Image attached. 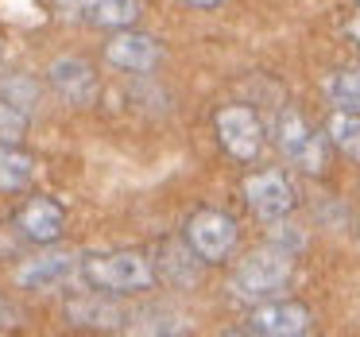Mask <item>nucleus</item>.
Wrapping results in <instances>:
<instances>
[{"instance_id": "obj_2", "label": "nucleus", "mask_w": 360, "mask_h": 337, "mask_svg": "<svg viewBox=\"0 0 360 337\" xmlns=\"http://www.w3.org/2000/svg\"><path fill=\"white\" fill-rule=\"evenodd\" d=\"M290 279V256L279 248H264V252H252L233 275V287L240 298H267Z\"/></svg>"}, {"instance_id": "obj_16", "label": "nucleus", "mask_w": 360, "mask_h": 337, "mask_svg": "<svg viewBox=\"0 0 360 337\" xmlns=\"http://www.w3.org/2000/svg\"><path fill=\"white\" fill-rule=\"evenodd\" d=\"M27 132V117L16 109V105L0 101V144H20Z\"/></svg>"}, {"instance_id": "obj_19", "label": "nucleus", "mask_w": 360, "mask_h": 337, "mask_svg": "<svg viewBox=\"0 0 360 337\" xmlns=\"http://www.w3.org/2000/svg\"><path fill=\"white\" fill-rule=\"evenodd\" d=\"M190 4H198V8H213V4H221V0H190Z\"/></svg>"}, {"instance_id": "obj_14", "label": "nucleus", "mask_w": 360, "mask_h": 337, "mask_svg": "<svg viewBox=\"0 0 360 337\" xmlns=\"http://www.w3.org/2000/svg\"><path fill=\"white\" fill-rule=\"evenodd\" d=\"M329 136H333V144L345 151V155L360 163V113H345L341 109L333 120H329Z\"/></svg>"}, {"instance_id": "obj_6", "label": "nucleus", "mask_w": 360, "mask_h": 337, "mask_svg": "<svg viewBox=\"0 0 360 337\" xmlns=\"http://www.w3.org/2000/svg\"><path fill=\"white\" fill-rule=\"evenodd\" d=\"M105 58H109L112 66H120V70H151V66L159 63V43L151 39V35H136V32H120L117 39H109V47H105Z\"/></svg>"}, {"instance_id": "obj_9", "label": "nucleus", "mask_w": 360, "mask_h": 337, "mask_svg": "<svg viewBox=\"0 0 360 337\" xmlns=\"http://www.w3.org/2000/svg\"><path fill=\"white\" fill-rule=\"evenodd\" d=\"M252 329L267 337H295L310 329V310L298 303H271L252 314Z\"/></svg>"}, {"instance_id": "obj_3", "label": "nucleus", "mask_w": 360, "mask_h": 337, "mask_svg": "<svg viewBox=\"0 0 360 337\" xmlns=\"http://www.w3.org/2000/svg\"><path fill=\"white\" fill-rule=\"evenodd\" d=\"M186 236H190V248L202 260H225L236 244V225L221 210H198L186 225Z\"/></svg>"}, {"instance_id": "obj_1", "label": "nucleus", "mask_w": 360, "mask_h": 337, "mask_svg": "<svg viewBox=\"0 0 360 337\" xmlns=\"http://www.w3.org/2000/svg\"><path fill=\"white\" fill-rule=\"evenodd\" d=\"M82 275L101 291H140L151 283V264L140 252H101L82 260Z\"/></svg>"}, {"instance_id": "obj_12", "label": "nucleus", "mask_w": 360, "mask_h": 337, "mask_svg": "<svg viewBox=\"0 0 360 337\" xmlns=\"http://www.w3.org/2000/svg\"><path fill=\"white\" fill-rule=\"evenodd\" d=\"M35 174V163L12 144H0V190H24Z\"/></svg>"}, {"instance_id": "obj_4", "label": "nucleus", "mask_w": 360, "mask_h": 337, "mask_svg": "<svg viewBox=\"0 0 360 337\" xmlns=\"http://www.w3.org/2000/svg\"><path fill=\"white\" fill-rule=\"evenodd\" d=\"M217 136L225 144V151L236 159H256L259 148H264V125L244 105H229V109L217 113Z\"/></svg>"}, {"instance_id": "obj_17", "label": "nucleus", "mask_w": 360, "mask_h": 337, "mask_svg": "<svg viewBox=\"0 0 360 337\" xmlns=\"http://www.w3.org/2000/svg\"><path fill=\"white\" fill-rule=\"evenodd\" d=\"M55 4L66 20H86L89 8H94V0H55Z\"/></svg>"}, {"instance_id": "obj_10", "label": "nucleus", "mask_w": 360, "mask_h": 337, "mask_svg": "<svg viewBox=\"0 0 360 337\" xmlns=\"http://www.w3.org/2000/svg\"><path fill=\"white\" fill-rule=\"evenodd\" d=\"M74 275V256L70 252H47V256L27 260L24 267H16V283L32 291H51L58 283H66Z\"/></svg>"}, {"instance_id": "obj_5", "label": "nucleus", "mask_w": 360, "mask_h": 337, "mask_svg": "<svg viewBox=\"0 0 360 337\" xmlns=\"http://www.w3.org/2000/svg\"><path fill=\"white\" fill-rule=\"evenodd\" d=\"M244 198H248V205L264 221H279L295 210V190H290V182L275 171L252 174V179L244 182Z\"/></svg>"}, {"instance_id": "obj_13", "label": "nucleus", "mask_w": 360, "mask_h": 337, "mask_svg": "<svg viewBox=\"0 0 360 337\" xmlns=\"http://www.w3.org/2000/svg\"><path fill=\"white\" fill-rule=\"evenodd\" d=\"M136 16H140V0H94L86 20L101 27H128L136 24Z\"/></svg>"}, {"instance_id": "obj_8", "label": "nucleus", "mask_w": 360, "mask_h": 337, "mask_svg": "<svg viewBox=\"0 0 360 337\" xmlns=\"http://www.w3.org/2000/svg\"><path fill=\"white\" fill-rule=\"evenodd\" d=\"M51 86L70 105H86L97 94V74L82 58H58V63H51Z\"/></svg>"}, {"instance_id": "obj_18", "label": "nucleus", "mask_w": 360, "mask_h": 337, "mask_svg": "<svg viewBox=\"0 0 360 337\" xmlns=\"http://www.w3.org/2000/svg\"><path fill=\"white\" fill-rule=\"evenodd\" d=\"M349 35H352V43H356V47H360V16H356V20H352V24H349Z\"/></svg>"}, {"instance_id": "obj_15", "label": "nucleus", "mask_w": 360, "mask_h": 337, "mask_svg": "<svg viewBox=\"0 0 360 337\" xmlns=\"http://www.w3.org/2000/svg\"><path fill=\"white\" fill-rule=\"evenodd\" d=\"M329 97H333L337 109L360 113V66H349V70L337 74V78L329 82Z\"/></svg>"}, {"instance_id": "obj_11", "label": "nucleus", "mask_w": 360, "mask_h": 337, "mask_svg": "<svg viewBox=\"0 0 360 337\" xmlns=\"http://www.w3.org/2000/svg\"><path fill=\"white\" fill-rule=\"evenodd\" d=\"M16 225H20V233H24V236L47 244V241H55V236L63 233L66 213H63V205L51 202V198H35V202H27L24 210L16 213Z\"/></svg>"}, {"instance_id": "obj_20", "label": "nucleus", "mask_w": 360, "mask_h": 337, "mask_svg": "<svg viewBox=\"0 0 360 337\" xmlns=\"http://www.w3.org/2000/svg\"><path fill=\"white\" fill-rule=\"evenodd\" d=\"M4 318H8V310H4V303H0V322H4Z\"/></svg>"}, {"instance_id": "obj_7", "label": "nucleus", "mask_w": 360, "mask_h": 337, "mask_svg": "<svg viewBox=\"0 0 360 337\" xmlns=\"http://www.w3.org/2000/svg\"><path fill=\"white\" fill-rule=\"evenodd\" d=\"M279 144H283V151H287L295 163L306 167V171H321V144H318V136L302 125L298 113L287 109L279 117Z\"/></svg>"}]
</instances>
